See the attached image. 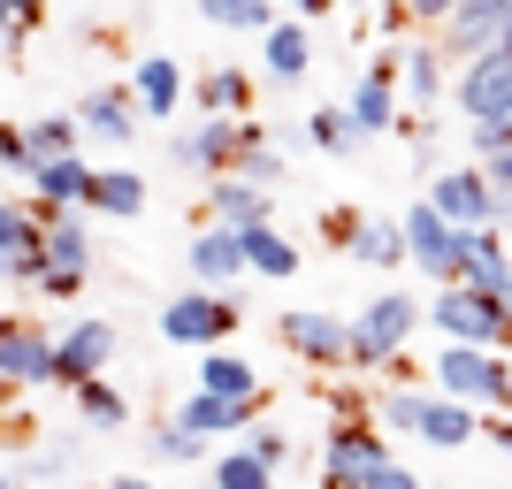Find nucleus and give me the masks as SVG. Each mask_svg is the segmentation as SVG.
I'll return each instance as SVG.
<instances>
[{
	"label": "nucleus",
	"mask_w": 512,
	"mask_h": 489,
	"mask_svg": "<svg viewBox=\"0 0 512 489\" xmlns=\"http://www.w3.org/2000/svg\"><path fill=\"white\" fill-rule=\"evenodd\" d=\"M428 321V306L421 298H406V291H375L352 314V352H344V367H360V375H383L398 352H406V337Z\"/></svg>",
	"instance_id": "1"
},
{
	"label": "nucleus",
	"mask_w": 512,
	"mask_h": 489,
	"mask_svg": "<svg viewBox=\"0 0 512 489\" xmlns=\"http://www.w3.org/2000/svg\"><path fill=\"white\" fill-rule=\"evenodd\" d=\"M428 329L444 344H490V352H505L512 344V314H505V298L482 291V283H444V291L428 298Z\"/></svg>",
	"instance_id": "2"
},
{
	"label": "nucleus",
	"mask_w": 512,
	"mask_h": 489,
	"mask_svg": "<svg viewBox=\"0 0 512 489\" xmlns=\"http://www.w3.org/2000/svg\"><path fill=\"white\" fill-rule=\"evenodd\" d=\"M383 421L406 428V436H421V444H436V451H467L474 436H482V421H474L467 398H444V390L421 398V390H406V383L383 398Z\"/></svg>",
	"instance_id": "3"
},
{
	"label": "nucleus",
	"mask_w": 512,
	"mask_h": 489,
	"mask_svg": "<svg viewBox=\"0 0 512 489\" xmlns=\"http://www.w3.org/2000/svg\"><path fill=\"white\" fill-rule=\"evenodd\" d=\"M245 321V306H237V291H184V298H169L161 306V337L169 344H184V352H207V344H222Z\"/></svg>",
	"instance_id": "4"
},
{
	"label": "nucleus",
	"mask_w": 512,
	"mask_h": 489,
	"mask_svg": "<svg viewBox=\"0 0 512 489\" xmlns=\"http://www.w3.org/2000/svg\"><path fill=\"white\" fill-rule=\"evenodd\" d=\"M398 230H406V260H413V268H428L436 283H459V276H467V230L444 222L428 199H413V207L398 214Z\"/></svg>",
	"instance_id": "5"
},
{
	"label": "nucleus",
	"mask_w": 512,
	"mask_h": 489,
	"mask_svg": "<svg viewBox=\"0 0 512 489\" xmlns=\"http://www.w3.org/2000/svg\"><path fill=\"white\" fill-rule=\"evenodd\" d=\"M451 100H459V115L467 123H490V115H512V46H482V54H467L459 62V77H451Z\"/></svg>",
	"instance_id": "6"
},
{
	"label": "nucleus",
	"mask_w": 512,
	"mask_h": 489,
	"mask_svg": "<svg viewBox=\"0 0 512 489\" xmlns=\"http://www.w3.org/2000/svg\"><path fill=\"white\" fill-rule=\"evenodd\" d=\"M390 459V444H383V428H367V421H344V428H329L321 436V489H360L367 474Z\"/></svg>",
	"instance_id": "7"
},
{
	"label": "nucleus",
	"mask_w": 512,
	"mask_h": 489,
	"mask_svg": "<svg viewBox=\"0 0 512 489\" xmlns=\"http://www.w3.org/2000/svg\"><path fill=\"white\" fill-rule=\"evenodd\" d=\"M276 337H283V352L306 360V367H344V352H352V321L321 314V306H291V314L276 321Z\"/></svg>",
	"instance_id": "8"
},
{
	"label": "nucleus",
	"mask_w": 512,
	"mask_h": 489,
	"mask_svg": "<svg viewBox=\"0 0 512 489\" xmlns=\"http://www.w3.org/2000/svg\"><path fill=\"white\" fill-rule=\"evenodd\" d=\"M0 383L8 390H39L54 383V337L23 314H0Z\"/></svg>",
	"instance_id": "9"
},
{
	"label": "nucleus",
	"mask_w": 512,
	"mask_h": 489,
	"mask_svg": "<svg viewBox=\"0 0 512 489\" xmlns=\"http://www.w3.org/2000/svg\"><path fill=\"white\" fill-rule=\"evenodd\" d=\"M237 146H245V115H207V123L176 130V169L192 176H230L237 169Z\"/></svg>",
	"instance_id": "10"
},
{
	"label": "nucleus",
	"mask_w": 512,
	"mask_h": 489,
	"mask_svg": "<svg viewBox=\"0 0 512 489\" xmlns=\"http://www.w3.org/2000/svg\"><path fill=\"white\" fill-rule=\"evenodd\" d=\"M428 207L444 214V222H459V230H482V222H497L490 169L474 161V169H444V176H428Z\"/></svg>",
	"instance_id": "11"
},
{
	"label": "nucleus",
	"mask_w": 512,
	"mask_h": 489,
	"mask_svg": "<svg viewBox=\"0 0 512 489\" xmlns=\"http://www.w3.org/2000/svg\"><path fill=\"white\" fill-rule=\"evenodd\" d=\"M115 360V329H107L100 314H85V321H69L62 337H54V383H92V375H100V367Z\"/></svg>",
	"instance_id": "12"
},
{
	"label": "nucleus",
	"mask_w": 512,
	"mask_h": 489,
	"mask_svg": "<svg viewBox=\"0 0 512 489\" xmlns=\"http://www.w3.org/2000/svg\"><path fill=\"white\" fill-rule=\"evenodd\" d=\"M184 260H192V283H207V291H230L237 276H253V268H245V237H237L230 222H207V230L184 245Z\"/></svg>",
	"instance_id": "13"
},
{
	"label": "nucleus",
	"mask_w": 512,
	"mask_h": 489,
	"mask_svg": "<svg viewBox=\"0 0 512 489\" xmlns=\"http://www.w3.org/2000/svg\"><path fill=\"white\" fill-rule=\"evenodd\" d=\"M398 69H406V54L375 62L360 85H352V100H344V107H352V123H360L367 138H383V130H406V123H398Z\"/></svg>",
	"instance_id": "14"
},
{
	"label": "nucleus",
	"mask_w": 512,
	"mask_h": 489,
	"mask_svg": "<svg viewBox=\"0 0 512 489\" xmlns=\"http://www.w3.org/2000/svg\"><path fill=\"white\" fill-rule=\"evenodd\" d=\"M505 16H512V0H459V8L436 23V31H444V54H459V62H467V54L497 46V39H505Z\"/></svg>",
	"instance_id": "15"
},
{
	"label": "nucleus",
	"mask_w": 512,
	"mask_h": 489,
	"mask_svg": "<svg viewBox=\"0 0 512 489\" xmlns=\"http://www.w3.org/2000/svg\"><path fill=\"white\" fill-rule=\"evenodd\" d=\"M207 222H230V230H253V222H276V192L268 184H245V176H207Z\"/></svg>",
	"instance_id": "16"
},
{
	"label": "nucleus",
	"mask_w": 512,
	"mask_h": 489,
	"mask_svg": "<svg viewBox=\"0 0 512 489\" xmlns=\"http://www.w3.org/2000/svg\"><path fill=\"white\" fill-rule=\"evenodd\" d=\"M39 268H77V276H92L85 207H46L39 214Z\"/></svg>",
	"instance_id": "17"
},
{
	"label": "nucleus",
	"mask_w": 512,
	"mask_h": 489,
	"mask_svg": "<svg viewBox=\"0 0 512 489\" xmlns=\"http://www.w3.org/2000/svg\"><path fill=\"white\" fill-rule=\"evenodd\" d=\"M130 100H138V115L146 123H169L176 107H184V69L169 62V54H146V62H130Z\"/></svg>",
	"instance_id": "18"
},
{
	"label": "nucleus",
	"mask_w": 512,
	"mask_h": 489,
	"mask_svg": "<svg viewBox=\"0 0 512 489\" xmlns=\"http://www.w3.org/2000/svg\"><path fill=\"white\" fill-rule=\"evenodd\" d=\"M0 283H39V214L0 199Z\"/></svg>",
	"instance_id": "19"
},
{
	"label": "nucleus",
	"mask_w": 512,
	"mask_h": 489,
	"mask_svg": "<svg viewBox=\"0 0 512 489\" xmlns=\"http://www.w3.org/2000/svg\"><path fill=\"white\" fill-rule=\"evenodd\" d=\"M260 62H268V85H299L306 69H314V39H306L299 16H276L260 31Z\"/></svg>",
	"instance_id": "20"
},
{
	"label": "nucleus",
	"mask_w": 512,
	"mask_h": 489,
	"mask_svg": "<svg viewBox=\"0 0 512 489\" xmlns=\"http://www.w3.org/2000/svg\"><path fill=\"white\" fill-rule=\"evenodd\" d=\"M176 421L214 444V436H230V428H253V421H260V398H214V390H192Z\"/></svg>",
	"instance_id": "21"
},
{
	"label": "nucleus",
	"mask_w": 512,
	"mask_h": 489,
	"mask_svg": "<svg viewBox=\"0 0 512 489\" xmlns=\"http://www.w3.org/2000/svg\"><path fill=\"white\" fill-rule=\"evenodd\" d=\"M77 123H85L100 146H130L146 115H138V100H130V92H85V100H77Z\"/></svg>",
	"instance_id": "22"
},
{
	"label": "nucleus",
	"mask_w": 512,
	"mask_h": 489,
	"mask_svg": "<svg viewBox=\"0 0 512 489\" xmlns=\"http://www.w3.org/2000/svg\"><path fill=\"white\" fill-rule=\"evenodd\" d=\"M31 192H39L46 207H92V161H85V153L39 161V169H31Z\"/></svg>",
	"instance_id": "23"
},
{
	"label": "nucleus",
	"mask_w": 512,
	"mask_h": 489,
	"mask_svg": "<svg viewBox=\"0 0 512 489\" xmlns=\"http://www.w3.org/2000/svg\"><path fill=\"white\" fill-rule=\"evenodd\" d=\"M199 390H214V398H260V367L245 352H230V344H207L199 352Z\"/></svg>",
	"instance_id": "24"
},
{
	"label": "nucleus",
	"mask_w": 512,
	"mask_h": 489,
	"mask_svg": "<svg viewBox=\"0 0 512 489\" xmlns=\"http://www.w3.org/2000/svg\"><path fill=\"white\" fill-rule=\"evenodd\" d=\"M237 237H245V268H253V276H276V283L299 276V245H291L276 222H253V230H237Z\"/></svg>",
	"instance_id": "25"
},
{
	"label": "nucleus",
	"mask_w": 512,
	"mask_h": 489,
	"mask_svg": "<svg viewBox=\"0 0 512 489\" xmlns=\"http://www.w3.org/2000/svg\"><path fill=\"white\" fill-rule=\"evenodd\" d=\"M467 283H482V291H505V283H512V245H505L497 222L467 230Z\"/></svg>",
	"instance_id": "26"
},
{
	"label": "nucleus",
	"mask_w": 512,
	"mask_h": 489,
	"mask_svg": "<svg viewBox=\"0 0 512 489\" xmlns=\"http://www.w3.org/2000/svg\"><path fill=\"white\" fill-rule=\"evenodd\" d=\"M92 214L138 222V214H146V176L138 169H92Z\"/></svg>",
	"instance_id": "27"
},
{
	"label": "nucleus",
	"mask_w": 512,
	"mask_h": 489,
	"mask_svg": "<svg viewBox=\"0 0 512 489\" xmlns=\"http://www.w3.org/2000/svg\"><path fill=\"white\" fill-rule=\"evenodd\" d=\"M192 100L207 107V115H253V77H245V69H230V62H214L207 77L192 85Z\"/></svg>",
	"instance_id": "28"
},
{
	"label": "nucleus",
	"mask_w": 512,
	"mask_h": 489,
	"mask_svg": "<svg viewBox=\"0 0 512 489\" xmlns=\"http://www.w3.org/2000/svg\"><path fill=\"white\" fill-rule=\"evenodd\" d=\"M398 77H406V100H413V107H436V100L451 92L444 46H406V69H398Z\"/></svg>",
	"instance_id": "29"
},
{
	"label": "nucleus",
	"mask_w": 512,
	"mask_h": 489,
	"mask_svg": "<svg viewBox=\"0 0 512 489\" xmlns=\"http://www.w3.org/2000/svg\"><path fill=\"white\" fill-rule=\"evenodd\" d=\"M306 146H321V153H337V161H344V153L367 146V130L352 123V107L329 100V107H314V115H306Z\"/></svg>",
	"instance_id": "30"
},
{
	"label": "nucleus",
	"mask_w": 512,
	"mask_h": 489,
	"mask_svg": "<svg viewBox=\"0 0 512 489\" xmlns=\"http://www.w3.org/2000/svg\"><path fill=\"white\" fill-rule=\"evenodd\" d=\"M344 253L367 260V268H406V230H398V222H367V214H360V230H352Z\"/></svg>",
	"instance_id": "31"
},
{
	"label": "nucleus",
	"mask_w": 512,
	"mask_h": 489,
	"mask_svg": "<svg viewBox=\"0 0 512 489\" xmlns=\"http://www.w3.org/2000/svg\"><path fill=\"white\" fill-rule=\"evenodd\" d=\"M77 413H85V428H92V436H107V428H130V405H123V390L107 383V375L77 383Z\"/></svg>",
	"instance_id": "32"
},
{
	"label": "nucleus",
	"mask_w": 512,
	"mask_h": 489,
	"mask_svg": "<svg viewBox=\"0 0 512 489\" xmlns=\"http://www.w3.org/2000/svg\"><path fill=\"white\" fill-rule=\"evenodd\" d=\"M207 482H214V489H276V467H268V459H253V451L237 444V451H222V459H214Z\"/></svg>",
	"instance_id": "33"
},
{
	"label": "nucleus",
	"mask_w": 512,
	"mask_h": 489,
	"mask_svg": "<svg viewBox=\"0 0 512 489\" xmlns=\"http://www.w3.org/2000/svg\"><path fill=\"white\" fill-rule=\"evenodd\" d=\"M199 16L214 31H268L276 23V0H199Z\"/></svg>",
	"instance_id": "34"
},
{
	"label": "nucleus",
	"mask_w": 512,
	"mask_h": 489,
	"mask_svg": "<svg viewBox=\"0 0 512 489\" xmlns=\"http://www.w3.org/2000/svg\"><path fill=\"white\" fill-rule=\"evenodd\" d=\"M199 451H207V436H192L184 421H169V428H146V459H153V467H192Z\"/></svg>",
	"instance_id": "35"
},
{
	"label": "nucleus",
	"mask_w": 512,
	"mask_h": 489,
	"mask_svg": "<svg viewBox=\"0 0 512 489\" xmlns=\"http://www.w3.org/2000/svg\"><path fill=\"white\" fill-rule=\"evenodd\" d=\"M77 115H39V123H23V138H31V161H62V153H77Z\"/></svg>",
	"instance_id": "36"
},
{
	"label": "nucleus",
	"mask_w": 512,
	"mask_h": 489,
	"mask_svg": "<svg viewBox=\"0 0 512 489\" xmlns=\"http://www.w3.org/2000/svg\"><path fill=\"white\" fill-rule=\"evenodd\" d=\"M31 169H39V161H31V138H23L16 123H0V176H23V184H31Z\"/></svg>",
	"instance_id": "37"
},
{
	"label": "nucleus",
	"mask_w": 512,
	"mask_h": 489,
	"mask_svg": "<svg viewBox=\"0 0 512 489\" xmlns=\"http://www.w3.org/2000/svg\"><path fill=\"white\" fill-rule=\"evenodd\" d=\"M482 169H490V192H497V230H505V222H512V146H497L490 161H482Z\"/></svg>",
	"instance_id": "38"
},
{
	"label": "nucleus",
	"mask_w": 512,
	"mask_h": 489,
	"mask_svg": "<svg viewBox=\"0 0 512 489\" xmlns=\"http://www.w3.org/2000/svg\"><path fill=\"white\" fill-rule=\"evenodd\" d=\"M467 146H474V161H490L497 146H512V115H490V123H467Z\"/></svg>",
	"instance_id": "39"
},
{
	"label": "nucleus",
	"mask_w": 512,
	"mask_h": 489,
	"mask_svg": "<svg viewBox=\"0 0 512 489\" xmlns=\"http://www.w3.org/2000/svg\"><path fill=\"white\" fill-rule=\"evenodd\" d=\"M245 451L268 459V467H283V459H291V436H283V428H245Z\"/></svg>",
	"instance_id": "40"
},
{
	"label": "nucleus",
	"mask_w": 512,
	"mask_h": 489,
	"mask_svg": "<svg viewBox=\"0 0 512 489\" xmlns=\"http://www.w3.org/2000/svg\"><path fill=\"white\" fill-rule=\"evenodd\" d=\"M69 459H77V444H69V436H54V444H46L23 474H31V482H46V474H69Z\"/></svg>",
	"instance_id": "41"
},
{
	"label": "nucleus",
	"mask_w": 512,
	"mask_h": 489,
	"mask_svg": "<svg viewBox=\"0 0 512 489\" xmlns=\"http://www.w3.org/2000/svg\"><path fill=\"white\" fill-rule=\"evenodd\" d=\"M31 291H46V298H77V291H85V276H77V268H39V283H31Z\"/></svg>",
	"instance_id": "42"
},
{
	"label": "nucleus",
	"mask_w": 512,
	"mask_h": 489,
	"mask_svg": "<svg viewBox=\"0 0 512 489\" xmlns=\"http://www.w3.org/2000/svg\"><path fill=\"white\" fill-rule=\"evenodd\" d=\"M360 489H421V474H413V467H398V459H383V467L367 474Z\"/></svg>",
	"instance_id": "43"
},
{
	"label": "nucleus",
	"mask_w": 512,
	"mask_h": 489,
	"mask_svg": "<svg viewBox=\"0 0 512 489\" xmlns=\"http://www.w3.org/2000/svg\"><path fill=\"white\" fill-rule=\"evenodd\" d=\"M352 230H360V214H344V207L321 214V237H329V245H352Z\"/></svg>",
	"instance_id": "44"
},
{
	"label": "nucleus",
	"mask_w": 512,
	"mask_h": 489,
	"mask_svg": "<svg viewBox=\"0 0 512 489\" xmlns=\"http://www.w3.org/2000/svg\"><path fill=\"white\" fill-rule=\"evenodd\" d=\"M451 8H459V0H406V16H413V23H444Z\"/></svg>",
	"instance_id": "45"
},
{
	"label": "nucleus",
	"mask_w": 512,
	"mask_h": 489,
	"mask_svg": "<svg viewBox=\"0 0 512 489\" xmlns=\"http://www.w3.org/2000/svg\"><path fill=\"white\" fill-rule=\"evenodd\" d=\"M482 436H490V444L512 459V413H490V421H482Z\"/></svg>",
	"instance_id": "46"
},
{
	"label": "nucleus",
	"mask_w": 512,
	"mask_h": 489,
	"mask_svg": "<svg viewBox=\"0 0 512 489\" xmlns=\"http://www.w3.org/2000/svg\"><path fill=\"white\" fill-rule=\"evenodd\" d=\"M283 8H291V16H329L337 0H283Z\"/></svg>",
	"instance_id": "47"
},
{
	"label": "nucleus",
	"mask_w": 512,
	"mask_h": 489,
	"mask_svg": "<svg viewBox=\"0 0 512 489\" xmlns=\"http://www.w3.org/2000/svg\"><path fill=\"white\" fill-rule=\"evenodd\" d=\"M0 489H31V474H23V467H0Z\"/></svg>",
	"instance_id": "48"
},
{
	"label": "nucleus",
	"mask_w": 512,
	"mask_h": 489,
	"mask_svg": "<svg viewBox=\"0 0 512 489\" xmlns=\"http://www.w3.org/2000/svg\"><path fill=\"white\" fill-rule=\"evenodd\" d=\"M100 489H153L146 474H115V482H100Z\"/></svg>",
	"instance_id": "49"
},
{
	"label": "nucleus",
	"mask_w": 512,
	"mask_h": 489,
	"mask_svg": "<svg viewBox=\"0 0 512 489\" xmlns=\"http://www.w3.org/2000/svg\"><path fill=\"white\" fill-rule=\"evenodd\" d=\"M39 8H46V0H16V16H23V23H39Z\"/></svg>",
	"instance_id": "50"
},
{
	"label": "nucleus",
	"mask_w": 512,
	"mask_h": 489,
	"mask_svg": "<svg viewBox=\"0 0 512 489\" xmlns=\"http://www.w3.org/2000/svg\"><path fill=\"white\" fill-rule=\"evenodd\" d=\"M8 23H16V0H0V31H8Z\"/></svg>",
	"instance_id": "51"
},
{
	"label": "nucleus",
	"mask_w": 512,
	"mask_h": 489,
	"mask_svg": "<svg viewBox=\"0 0 512 489\" xmlns=\"http://www.w3.org/2000/svg\"><path fill=\"white\" fill-rule=\"evenodd\" d=\"M337 8H383V0H337Z\"/></svg>",
	"instance_id": "52"
},
{
	"label": "nucleus",
	"mask_w": 512,
	"mask_h": 489,
	"mask_svg": "<svg viewBox=\"0 0 512 489\" xmlns=\"http://www.w3.org/2000/svg\"><path fill=\"white\" fill-rule=\"evenodd\" d=\"M497 298H505V314H512V283H505V291H497Z\"/></svg>",
	"instance_id": "53"
},
{
	"label": "nucleus",
	"mask_w": 512,
	"mask_h": 489,
	"mask_svg": "<svg viewBox=\"0 0 512 489\" xmlns=\"http://www.w3.org/2000/svg\"><path fill=\"white\" fill-rule=\"evenodd\" d=\"M505 46H512V16H505Z\"/></svg>",
	"instance_id": "54"
},
{
	"label": "nucleus",
	"mask_w": 512,
	"mask_h": 489,
	"mask_svg": "<svg viewBox=\"0 0 512 489\" xmlns=\"http://www.w3.org/2000/svg\"><path fill=\"white\" fill-rule=\"evenodd\" d=\"M199 489H214V482H199Z\"/></svg>",
	"instance_id": "55"
}]
</instances>
